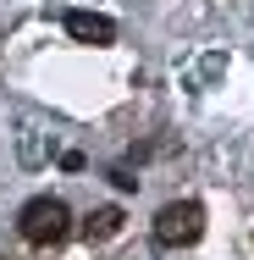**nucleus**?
<instances>
[{
	"label": "nucleus",
	"instance_id": "nucleus-1",
	"mask_svg": "<svg viewBox=\"0 0 254 260\" xmlns=\"http://www.w3.org/2000/svg\"><path fill=\"white\" fill-rule=\"evenodd\" d=\"M17 233H22L33 249H55V244L72 233V210L61 205V200H50V194H39V200H28V205H22Z\"/></svg>",
	"mask_w": 254,
	"mask_h": 260
},
{
	"label": "nucleus",
	"instance_id": "nucleus-2",
	"mask_svg": "<svg viewBox=\"0 0 254 260\" xmlns=\"http://www.w3.org/2000/svg\"><path fill=\"white\" fill-rule=\"evenodd\" d=\"M199 233H204V210L194 200H177V205H166L155 216V244H166V249L199 244Z\"/></svg>",
	"mask_w": 254,
	"mask_h": 260
},
{
	"label": "nucleus",
	"instance_id": "nucleus-3",
	"mask_svg": "<svg viewBox=\"0 0 254 260\" xmlns=\"http://www.w3.org/2000/svg\"><path fill=\"white\" fill-rule=\"evenodd\" d=\"M66 34L83 39V45H111L116 39V22L111 17H94V11H66Z\"/></svg>",
	"mask_w": 254,
	"mask_h": 260
},
{
	"label": "nucleus",
	"instance_id": "nucleus-4",
	"mask_svg": "<svg viewBox=\"0 0 254 260\" xmlns=\"http://www.w3.org/2000/svg\"><path fill=\"white\" fill-rule=\"evenodd\" d=\"M116 233H122V210L116 205H100L83 221V238H89V244H105V238H116Z\"/></svg>",
	"mask_w": 254,
	"mask_h": 260
}]
</instances>
